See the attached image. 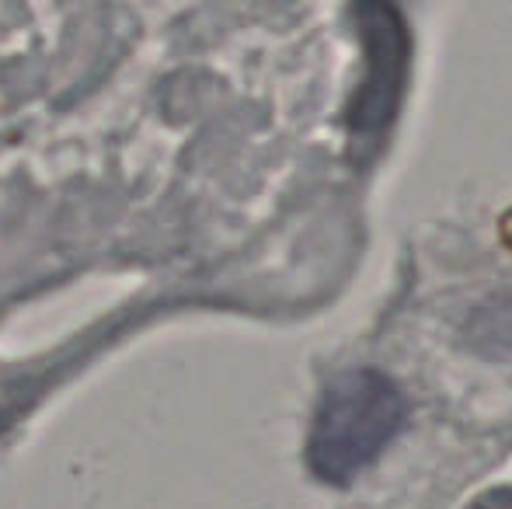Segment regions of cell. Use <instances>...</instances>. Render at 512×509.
Listing matches in <instances>:
<instances>
[{
    "instance_id": "6da1fadb",
    "label": "cell",
    "mask_w": 512,
    "mask_h": 509,
    "mask_svg": "<svg viewBox=\"0 0 512 509\" xmlns=\"http://www.w3.org/2000/svg\"><path fill=\"white\" fill-rule=\"evenodd\" d=\"M405 394L370 367L331 377L314 408L307 436V468L324 485H349L405 426Z\"/></svg>"
},
{
    "instance_id": "7a4b0ae2",
    "label": "cell",
    "mask_w": 512,
    "mask_h": 509,
    "mask_svg": "<svg viewBox=\"0 0 512 509\" xmlns=\"http://www.w3.org/2000/svg\"><path fill=\"white\" fill-rule=\"evenodd\" d=\"M356 21L363 35L366 74L349 105V136L377 150L398 119L408 88L411 35L401 11L391 4H359Z\"/></svg>"
},
{
    "instance_id": "3957f363",
    "label": "cell",
    "mask_w": 512,
    "mask_h": 509,
    "mask_svg": "<svg viewBox=\"0 0 512 509\" xmlns=\"http://www.w3.org/2000/svg\"><path fill=\"white\" fill-rule=\"evenodd\" d=\"M499 234H502V241L512 248V206L506 210V217H502V224H499Z\"/></svg>"
}]
</instances>
